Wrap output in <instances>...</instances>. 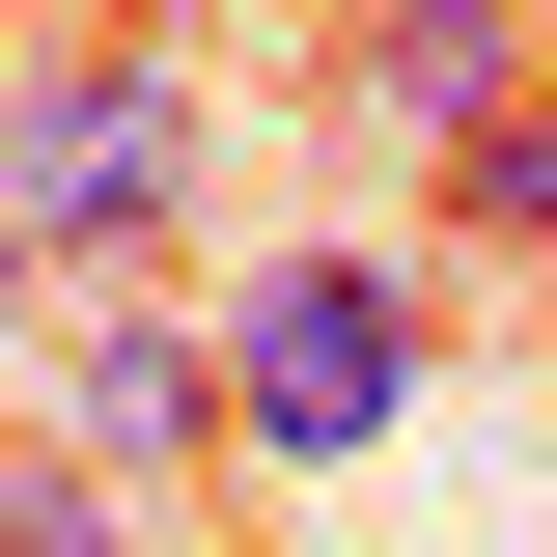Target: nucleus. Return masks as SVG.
Here are the masks:
<instances>
[{
  "instance_id": "obj_3",
  "label": "nucleus",
  "mask_w": 557,
  "mask_h": 557,
  "mask_svg": "<svg viewBox=\"0 0 557 557\" xmlns=\"http://www.w3.org/2000/svg\"><path fill=\"white\" fill-rule=\"evenodd\" d=\"M557 84V28L530 0H335V28H307V112L335 139H391V168H446V139L474 112H530Z\"/></svg>"
},
{
  "instance_id": "obj_2",
  "label": "nucleus",
  "mask_w": 557,
  "mask_h": 557,
  "mask_svg": "<svg viewBox=\"0 0 557 557\" xmlns=\"http://www.w3.org/2000/svg\"><path fill=\"white\" fill-rule=\"evenodd\" d=\"M418 418V251H251L223 278V446L251 474H362Z\"/></svg>"
},
{
  "instance_id": "obj_6",
  "label": "nucleus",
  "mask_w": 557,
  "mask_h": 557,
  "mask_svg": "<svg viewBox=\"0 0 557 557\" xmlns=\"http://www.w3.org/2000/svg\"><path fill=\"white\" fill-rule=\"evenodd\" d=\"M0 557H139V474H84L57 418H28V446H0Z\"/></svg>"
},
{
  "instance_id": "obj_1",
  "label": "nucleus",
  "mask_w": 557,
  "mask_h": 557,
  "mask_svg": "<svg viewBox=\"0 0 557 557\" xmlns=\"http://www.w3.org/2000/svg\"><path fill=\"white\" fill-rule=\"evenodd\" d=\"M196 168H223V112H196L168 28H28V57H0V223H28V251L168 278L196 251Z\"/></svg>"
},
{
  "instance_id": "obj_4",
  "label": "nucleus",
  "mask_w": 557,
  "mask_h": 557,
  "mask_svg": "<svg viewBox=\"0 0 557 557\" xmlns=\"http://www.w3.org/2000/svg\"><path fill=\"white\" fill-rule=\"evenodd\" d=\"M57 446H84V474H251V446H223V307L84 278V307H57Z\"/></svg>"
},
{
  "instance_id": "obj_5",
  "label": "nucleus",
  "mask_w": 557,
  "mask_h": 557,
  "mask_svg": "<svg viewBox=\"0 0 557 557\" xmlns=\"http://www.w3.org/2000/svg\"><path fill=\"white\" fill-rule=\"evenodd\" d=\"M418 251H474V278H557V84H530V112H474L446 168H418Z\"/></svg>"
},
{
  "instance_id": "obj_7",
  "label": "nucleus",
  "mask_w": 557,
  "mask_h": 557,
  "mask_svg": "<svg viewBox=\"0 0 557 557\" xmlns=\"http://www.w3.org/2000/svg\"><path fill=\"white\" fill-rule=\"evenodd\" d=\"M112 28H196V0H112Z\"/></svg>"
}]
</instances>
